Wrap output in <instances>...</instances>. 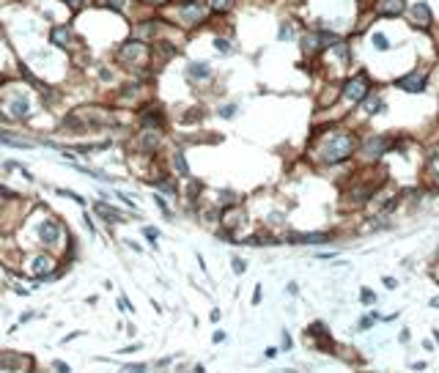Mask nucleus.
Masks as SVG:
<instances>
[{
  "mask_svg": "<svg viewBox=\"0 0 439 373\" xmlns=\"http://www.w3.org/2000/svg\"><path fill=\"white\" fill-rule=\"evenodd\" d=\"M357 148H360L357 129L335 121V124H321V129H313L305 157L318 168H335V165L354 160Z\"/></svg>",
  "mask_w": 439,
  "mask_h": 373,
  "instance_id": "f257e3e1",
  "label": "nucleus"
},
{
  "mask_svg": "<svg viewBox=\"0 0 439 373\" xmlns=\"http://www.w3.org/2000/svg\"><path fill=\"white\" fill-rule=\"evenodd\" d=\"M393 154V135H382V132H371V135L360 137V148H357V160L363 165H376Z\"/></svg>",
  "mask_w": 439,
  "mask_h": 373,
  "instance_id": "f03ea898",
  "label": "nucleus"
},
{
  "mask_svg": "<svg viewBox=\"0 0 439 373\" xmlns=\"http://www.w3.org/2000/svg\"><path fill=\"white\" fill-rule=\"evenodd\" d=\"M373 91V77L368 69H357L354 74H348L341 83V102L346 105H360V102Z\"/></svg>",
  "mask_w": 439,
  "mask_h": 373,
  "instance_id": "7ed1b4c3",
  "label": "nucleus"
},
{
  "mask_svg": "<svg viewBox=\"0 0 439 373\" xmlns=\"http://www.w3.org/2000/svg\"><path fill=\"white\" fill-rule=\"evenodd\" d=\"M148 55H151V50L146 47V41L132 38V41H127V44L115 53V58H118L127 69H137V66H143V63L148 61Z\"/></svg>",
  "mask_w": 439,
  "mask_h": 373,
  "instance_id": "20e7f679",
  "label": "nucleus"
},
{
  "mask_svg": "<svg viewBox=\"0 0 439 373\" xmlns=\"http://www.w3.org/2000/svg\"><path fill=\"white\" fill-rule=\"evenodd\" d=\"M36 236H38V244L55 250V247H61V244L66 242V231H63V225L58 220L44 217V220H38V225H36Z\"/></svg>",
  "mask_w": 439,
  "mask_h": 373,
  "instance_id": "39448f33",
  "label": "nucleus"
},
{
  "mask_svg": "<svg viewBox=\"0 0 439 373\" xmlns=\"http://www.w3.org/2000/svg\"><path fill=\"white\" fill-rule=\"evenodd\" d=\"M393 88H398V91H403V93L428 91V69H409L406 74L393 80Z\"/></svg>",
  "mask_w": 439,
  "mask_h": 373,
  "instance_id": "423d86ee",
  "label": "nucleus"
},
{
  "mask_svg": "<svg viewBox=\"0 0 439 373\" xmlns=\"http://www.w3.org/2000/svg\"><path fill=\"white\" fill-rule=\"evenodd\" d=\"M409 19V25L415 28V31H431L434 25V8L428 0H415V3H409L406 14H403Z\"/></svg>",
  "mask_w": 439,
  "mask_h": 373,
  "instance_id": "0eeeda50",
  "label": "nucleus"
},
{
  "mask_svg": "<svg viewBox=\"0 0 439 373\" xmlns=\"http://www.w3.org/2000/svg\"><path fill=\"white\" fill-rule=\"evenodd\" d=\"M305 335H308V340L313 343V349H316V351H324V354H338V343H335V337L329 335V327H327L324 321H313Z\"/></svg>",
  "mask_w": 439,
  "mask_h": 373,
  "instance_id": "6e6552de",
  "label": "nucleus"
},
{
  "mask_svg": "<svg viewBox=\"0 0 439 373\" xmlns=\"http://www.w3.org/2000/svg\"><path fill=\"white\" fill-rule=\"evenodd\" d=\"M53 272H55V258L50 252H36V255H31L25 261V274H31L36 280H44Z\"/></svg>",
  "mask_w": 439,
  "mask_h": 373,
  "instance_id": "1a4fd4ad",
  "label": "nucleus"
},
{
  "mask_svg": "<svg viewBox=\"0 0 439 373\" xmlns=\"http://www.w3.org/2000/svg\"><path fill=\"white\" fill-rule=\"evenodd\" d=\"M409 8V0H371V11L376 19H401Z\"/></svg>",
  "mask_w": 439,
  "mask_h": 373,
  "instance_id": "9d476101",
  "label": "nucleus"
},
{
  "mask_svg": "<svg viewBox=\"0 0 439 373\" xmlns=\"http://www.w3.org/2000/svg\"><path fill=\"white\" fill-rule=\"evenodd\" d=\"M0 368L6 373H31L33 359L19 351H0Z\"/></svg>",
  "mask_w": 439,
  "mask_h": 373,
  "instance_id": "9b49d317",
  "label": "nucleus"
},
{
  "mask_svg": "<svg viewBox=\"0 0 439 373\" xmlns=\"http://www.w3.org/2000/svg\"><path fill=\"white\" fill-rule=\"evenodd\" d=\"M357 110H360V118H365V121H371V118H376V115H382L387 110V102L382 93L371 91L368 96H365L360 105H357Z\"/></svg>",
  "mask_w": 439,
  "mask_h": 373,
  "instance_id": "f8f14e48",
  "label": "nucleus"
},
{
  "mask_svg": "<svg viewBox=\"0 0 439 373\" xmlns=\"http://www.w3.org/2000/svg\"><path fill=\"white\" fill-rule=\"evenodd\" d=\"M288 244H327L332 242L335 233H329V231H311V233H288Z\"/></svg>",
  "mask_w": 439,
  "mask_h": 373,
  "instance_id": "ddd939ff",
  "label": "nucleus"
},
{
  "mask_svg": "<svg viewBox=\"0 0 439 373\" xmlns=\"http://www.w3.org/2000/svg\"><path fill=\"white\" fill-rule=\"evenodd\" d=\"M159 143H162V132L159 129H143L137 135V148H140V154H154L159 148Z\"/></svg>",
  "mask_w": 439,
  "mask_h": 373,
  "instance_id": "4468645a",
  "label": "nucleus"
},
{
  "mask_svg": "<svg viewBox=\"0 0 439 373\" xmlns=\"http://www.w3.org/2000/svg\"><path fill=\"white\" fill-rule=\"evenodd\" d=\"M187 77L192 80V83H203V80H212L214 77V69L209 66V63H203V61H195V63H189L187 66Z\"/></svg>",
  "mask_w": 439,
  "mask_h": 373,
  "instance_id": "2eb2a0df",
  "label": "nucleus"
},
{
  "mask_svg": "<svg viewBox=\"0 0 439 373\" xmlns=\"http://www.w3.org/2000/svg\"><path fill=\"white\" fill-rule=\"evenodd\" d=\"M423 176H425V181H431L434 187H439V148H437V151H431L428 157H425Z\"/></svg>",
  "mask_w": 439,
  "mask_h": 373,
  "instance_id": "dca6fc26",
  "label": "nucleus"
},
{
  "mask_svg": "<svg viewBox=\"0 0 439 373\" xmlns=\"http://www.w3.org/2000/svg\"><path fill=\"white\" fill-rule=\"evenodd\" d=\"M93 212H96L105 222H124V212H118L115 206L105 203V200H96V203H93Z\"/></svg>",
  "mask_w": 439,
  "mask_h": 373,
  "instance_id": "f3484780",
  "label": "nucleus"
},
{
  "mask_svg": "<svg viewBox=\"0 0 439 373\" xmlns=\"http://www.w3.org/2000/svg\"><path fill=\"white\" fill-rule=\"evenodd\" d=\"M151 55H154V61H157V66H162V63H167L176 55V47L170 44V41H157V47L151 50Z\"/></svg>",
  "mask_w": 439,
  "mask_h": 373,
  "instance_id": "a211bd4d",
  "label": "nucleus"
},
{
  "mask_svg": "<svg viewBox=\"0 0 439 373\" xmlns=\"http://www.w3.org/2000/svg\"><path fill=\"white\" fill-rule=\"evenodd\" d=\"M0 143L14 145V148H33V140H28V137H17L14 132H6V129H0Z\"/></svg>",
  "mask_w": 439,
  "mask_h": 373,
  "instance_id": "6ab92c4d",
  "label": "nucleus"
},
{
  "mask_svg": "<svg viewBox=\"0 0 439 373\" xmlns=\"http://www.w3.org/2000/svg\"><path fill=\"white\" fill-rule=\"evenodd\" d=\"M50 38H53L58 47H72V28H66V25H58V28H53V31H50Z\"/></svg>",
  "mask_w": 439,
  "mask_h": 373,
  "instance_id": "aec40b11",
  "label": "nucleus"
},
{
  "mask_svg": "<svg viewBox=\"0 0 439 373\" xmlns=\"http://www.w3.org/2000/svg\"><path fill=\"white\" fill-rule=\"evenodd\" d=\"M11 115L19 118V121H28V115H31V102L25 99V96H17L11 102Z\"/></svg>",
  "mask_w": 439,
  "mask_h": 373,
  "instance_id": "412c9836",
  "label": "nucleus"
},
{
  "mask_svg": "<svg viewBox=\"0 0 439 373\" xmlns=\"http://www.w3.org/2000/svg\"><path fill=\"white\" fill-rule=\"evenodd\" d=\"M371 47L376 50V53H390V50H393V38L387 36L384 31H376L371 36Z\"/></svg>",
  "mask_w": 439,
  "mask_h": 373,
  "instance_id": "4be33fe9",
  "label": "nucleus"
},
{
  "mask_svg": "<svg viewBox=\"0 0 439 373\" xmlns=\"http://www.w3.org/2000/svg\"><path fill=\"white\" fill-rule=\"evenodd\" d=\"M294 38H299V31L294 28L291 19H283L280 28H277V41H294Z\"/></svg>",
  "mask_w": 439,
  "mask_h": 373,
  "instance_id": "5701e85b",
  "label": "nucleus"
},
{
  "mask_svg": "<svg viewBox=\"0 0 439 373\" xmlns=\"http://www.w3.org/2000/svg\"><path fill=\"white\" fill-rule=\"evenodd\" d=\"M173 168H176V173L182 176V178H192V173H189V165H187V157H184V151H173Z\"/></svg>",
  "mask_w": 439,
  "mask_h": 373,
  "instance_id": "b1692460",
  "label": "nucleus"
},
{
  "mask_svg": "<svg viewBox=\"0 0 439 373\" xmlns=\"http://www.w3.org/2000/svg\"><path fill=\"white\" fill-rule=\"evenodd\" d=\"M206 6L212 14H228L234 8V0H206Z\"/></svg>",
  "mask_w": 439,
  "mask_h": 373,
  "instance_id": "393cba45",
  "label": "nucleus"
},
{
  "mask_svg": "<svg viewBox=\"0 0 439 373\" xmlns=\"http://www.w3.org/2000/svg\"><path fill=\"white\" fill-rule=\"evenodd\" d=\"M376 313H368V316H363V319L357 321V332H368V329L373 327V324H376Z\"/></svg>",
  "mask_w": 439,
  "mask_h": 373,
  "instance_id": "a878e982",
  "label": "nucleus"
},
{
  "mask_svg": "<svg viewBox=\"0 0 439 373\" xmlns=\"http://www.w3.org/2000/svg\"><path fill=\"white\" fill-rule=\"evenodd\" d=\"M214 50H217V53H222V55H231V53H234V44H231L228 38L217 36V38H214Z\"/></svg>",
  "mask_w": 439,
  "mask_h": 373,
  "instance_id": "bb28decb",
  "label": "nucleus"
},
{
  "mask_svg": "<svg viewBox=\"0 0 439 373\" xmlns=\"http://www.w3.org/2000/svg\"><path fill=\"white\" fill-rule=\"evenodd\" d=\"M360 302L368 305V307H373V305H376V294H373L371 288H360Z\"/></svg>",
  "mask_w": 439,
  "mask_h": 373,
  "instance_id": "cd10ccee",
  "label": "nucleus"
},
{
  "mask_svg": "<svg viewBox=\"0 0 439 373\" xmlns=\"http://www.w3.org/2000/svg\"><path fill=\"white\" fill-rule=\"evenodd\" d=\"M154 200H157L159 212H162V214H165V217H167V220H170V217H173V212H170V206L165 203V198H162V195H157V198H154Z\"/></svg>",
  "mask_w": 439,
  "mask_h": 373,
  "instance_id": "c85d7f7f",
  "label": "nucleus"
},
{
  "mask_svg": "<svg viewBox=\"0 0 439 373\" xmlns=\"http://www.w3.org/2000/svg\"><path fill=\"white\" fill-rule=\"evenodd\" d=\"M99 3L107 8H115V11H124V6H127V0H99Z\"/></svg>",
  "mask_w": 439,
  "mask_h": 373,
  "instance_id": "c756f323",
  "label": "nucleus"
},
{
  "mask_svg": "<svg viewBox=\"0 0 439 373\" xmlns=\"http://www.w3.org/2000/svg\"><path fill=\"white\" fill-rule=\"evenodd\" d=\"M58 195H63V198H72L74 203L85 206V198H80V195H77V192H72V190H58Z\"/></svg>",
  "mask_w": 439,
  "mask_h": 373,
  "instance_id": "7c9ffc66",
  "label": "nucleus"
},
{
  "mask_svg": "<svg viewBox=\"0 0 439 373\" xmlns=\"http://www.w3.org/2000/svg\"><path fill=\"white\" fill-rule=\"evenodd\" d=\"M236 115V105H222L220 107V118H234Z\"/></svg>",
  "mask_w": 439,
  "mask_h": 373,
  "instance_id": "2f4dec72",
  "label": "nucleus"
},
{
  "mask_svg": "<svg viewBox=\"0 0 439 373\" xmlns=\"http://www.w3.org/2000/svg\"><path fill=\"white\" fill-rule=\"evenodd\" d=\"M143 233H146V239H148L151 244H157V239H159V231H157V228H151V225H148V228H143Z\"/></svg>",
  "mask_w": 439,
  "mask_h": 373,
  "instance_id": "473e14b6",
  "label": "nucleus"
},
{
  "mask_svg": "<svg viewBox=\"0 0 439 373\" xmlns=\"http://www.w3.org/2000/svg\"><path fill=\"white\" fill-rule=\"evenodd\" d=\"M231 264H234V272L236 274H244V269H247V261H244V258H234Z\"/></svg>",
  "mask_w": 439,
  "mask_h": 373,
  "instance_id": "72a5a7b5",
  "label": "nucleus"
},
{
  "mask_svg": "<svg viewBox=\"0 0 439 373\" xmlns=\"http://www.w3.org/2000/svg\"><path fill=\"white\" fill-rule=\"evenodd\" d=\"M382 285H384L387 291H395V288H398V280H395V277H387V274H384V277H382Z\"/></svg>",
  "mask_w": 439,
  "mask_h": 373,
  "instance_id": "f704fd0d",
  "label": "nucleus"
},
{
  "mask_svg": "<svg viewBox=\"0 0 439 373\" xmlns=\"http://www.w3.org/2000/svg\"><path fill=\"white\" fill-rule=\"evenodd\" d=\"M124 373H148V365H127Z\"/></svg>",
  "mask_w": 439,
  "mask_h": 373,
  "instance_id": "c9c22d12",
  "label": "nucleus"
},
{
  "mask_svg": "<svg viewBox=\"0 0 439 373\" xmlns=\"http://www.w3.org/2000/svg\"><path fill=\"white\" fill-rule=\"evenodd\" d=\"M428 33H431V41H434V47H437V50H439V25L434 22V25H431V31H428Z\"/></svg>",
  "mask_w": 439,
  "mask_h": 373,
  "instance_id": "e433bc0d",
  "label": "nucleus"
},
{
  "mask_svg": "<svg viewBox=\"0 0 439 373\" xmlns=\"http://www.w3.org/2000/svg\"><path fill=\"white\" fill-rule=\"evenodd\" d=\"M53 371H58V373H69L72 368H69L66 362H61V359H55V362H53Z\"/></svg>",
  "mask_w": 439,
  "mask_h": 373,
  "instance_id": "4c0bfd02",
  "label": "nucleus"
},
{
  "mask_svg": "<svg viewBox=\"0 0 439 373\" xmlns=\"http://www.w3.org/2000/svg\"><path fill=\"white\" fill-rule=\"evenodd\" d=\"M118 305H121V310H127V313H132V310H135V307L129 305V299H127V297H121V299H118Z\"/></svg>",
  "mask_w": 439,
  "mask_h": 373,
  "instance_id": "58836bf2",
  "label": "nucleus"
},
{
  "mask_svg": "<svg viewBox=\"0 0 439 373\" xmlns=\"http://www.w3.org/2000/svg\"><path fill=\"white\" fill-rule=\"evenodd\" d=\"M99 77H102V80H113V71H110V69H99Z\"/></svg>",
  "mask_w": 439,
  "mask_h": 373,
  "instance_id": "ea45409f",
  "label": "nucleus"
},
{
  "mask_svg": "<svg viewBox=\"0 0 439 373\" xmlns=\"http://www.w3.org/2000/svg\"><path fill=\"white\" fill-rule=\"evenodd\" d=\"M264 354H266V357H269V359H274V357H277V354H280V349H274V346H269V349H266Z\"/></svg>",
  "mask_w": 439,
  "mask_h": 373,
  "instance_id": "a19ab883",
  "label": "nucleus"
},
{
  "mask_svg": "<svg viewBox=\"0 0 439 373\" xmlns=\"http://www.w3.org/2000/svg\"><path fill=\"white\" fill-rule=\"evenodd\" d=\"M288 294H291V297H296V294H299V285H296V283H288Z\"/></svg>",
  "mask_w": 439,
  "mask_h": 373,
  "instance_id": "79ce46f5",
  "label": "nucleus"
},
{
  "mask_svg": "<svg viewBox=\"0 0 439 373\" xmlns=\"http://www.w3.org/2000/svg\"><path fill=\"white\" fill-rule=\"evenodd\" d=\"M261 302V285H256V291H253V305H258Z\"/></svg>",
  "mask_w": 439,
  "mask_h": 373,
  "instance_id": "37998d69",
  "label": "nucleus"
},
{
  "mask_svg": "<svg viewBox=\"0 0 439 373\" xmlns=\"http://www.w3.org/2000/svg\"><path fill=\"white\" fill-rule=\"evenodd\" d=\"M283 349H291V337H288V332H283Z\"/></svg>",
  "mask_w": 439,
  "mask_h": 373,
  "instance_id": "c03bdc74",
  "label": "nucleus"
},
{
  "mask_svg": "<svg viewBox=\"0 0 439 373\" xmlns=\"http://www.w3.org/2000/svg\"><path fill=\"white\" fill-rule=\"evenodd\" d=\"M63 3H69V6H72V8H80V6H83V3H85V0H63Z\"/></svg>",
  "mask_w": 439,
  "mask_h": 373,
  "instance_id": "a18cd8bd",
  "label": "nucleus"
},
{
  "mask_svg": "<svg viewBox=\"0 0 439 373\" xmlns=\"http://www.w3.org/2000/svg\"><path fill=\"white\" fill-rule=\"evenodd\" d=\"M409 337H412V332H409V329H403L401 335H398V340H401V343H406V340H409Z\"/></svg>",
  "mask_w": 439,
  "mask_h": 373,
  "instance_id": "49530a36",
  "label": "nucleus"
},
{
  "mask_svg": "<svg viewBox=\"0 0 439 373\" xmlns=\"http://www.w3.org/2000/svg\"><path fill=\"white\" fill-rule=\"evenodd\" d=\"M225 340V332H214V343H222Z\"/></svg>",
  "mask_w": 439,
  "mask_h": 373,
  "instance_id": "de8ad7c7",
  "label": "nucleus"
},
{
  "mask_svg": "<svg viewBox=\"0 0 439 373\" xmlns=\"http://www.w3.org/2000/svg\"><path fill=\"white\" fill-rule=\"evenodd\" d=\"M428 305H431V307H437V310H439V297H434L431 302H428Z\"/></svg>",
  "mask_w": 439,
  "mask_h": 373,
  "instance_id": "09e8293b",
  "label": "nucleus"
},
{
  "mask_svg": "<svg viewBox=\"0 0 439 373\" xmlns=\"http://www.w3.org/2000/svg\"><path fill=\"white\" fill-rule=\"evenodd\" d=\"M148 3H154V6H159V3H165V0H148Z\"/></svg>",
  "mask_w": 439,
  "mask_h": 373,
  "instance_id": "8fccbe9b",
  "label": "nucleus"
},
{
  "mask_svg": "<svg viewBox=\"0 0 439 373\" xmlns=\"http://www.w3.org/2000/svg\"><path fill=\"white\" fill-rule=\"evenodd\" d=\"M0 80H3V77H0Z\"/></svg>",
  "mask_w": 439,
  "mask_h": 373,
  "instance_id": "3c124183",
  "label": "nucleus"
}]
</instances>
